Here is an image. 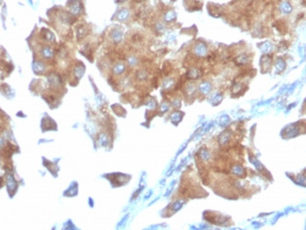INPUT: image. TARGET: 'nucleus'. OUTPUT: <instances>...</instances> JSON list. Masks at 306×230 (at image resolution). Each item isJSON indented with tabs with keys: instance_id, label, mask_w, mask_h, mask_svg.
I'll list each match as a JSON object with an SVG mask.
<instances>
[{
	"instance_id": "f257e3e1",
	"label": "nucleus",
	"mask_w": 306,
	"mask_h": 230,
	"mask_svg": "<svg viewBox=\"0 0 306 230\" xmlns=\"http://www.w3.org/2000/svg\"><path fill=\"white\" fill-rule=\"evenodd\" d=\"M70 11H71L72 13L75 14V15H77V14H78V13L80 12V11H81L79 2H78V1H75L73 4H72L71 7H70Z\"/></svg>"
},
{
	"instance_id": "20e7f679",
	"label": "nucleus",
	"mask_w": 306,
	"mask_h": 230,
	"mask_svg": "<svg viewBox=\"0 0 306 230\" xmlns=\"http://www.w3.org/2000/svg\"><path fill=\"white\" fill-rule=\"evenodd\" d=\"M1 1H2V0H0V3H1Z\"/></svg>"
},
{
	"instance_id": "7ed1b4c3",
	"label": "nucleus",
	"mask_w": 306,
	"mask_h": 230,
	"mask_svg": "<svg viewBox=\"0 0 306 230\" xmlns=\"http://www.w3.org/2000/svg\"><path fill=\"white\" fill-rule=\"evenodd\" d=\"M127 11H125V9H123V11H122L120 12V15H119V19H121V20H123V19H125L127 17Z\"/></svg>"
},
{
	"instance_id": "f03ea898",
	"label": "nucleus",
	"mask_w": 306,
	"mask_h": 230,
	"mask_svg": "<svg viewBox=\"0 0 306 230\" xmlns=\"http://www.w3.org/2000/svg\"><path fill=\"white\" fill-rule=\"evenodd\" d=\"M42 54L44 58L46 59H50L53 56V50H52L50 47H44V49L42 50Z\"/></svg>"
}]
</instances>
